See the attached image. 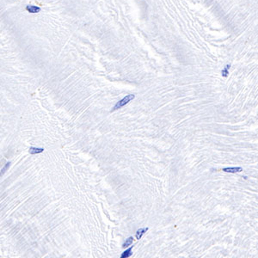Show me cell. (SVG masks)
<instances>
[{"label": "cell", "mask_w": 258, "mask_h": 258, "mask_svg": "<svg viewBox=\"0 0 258 258\" xmlns=\"http://www.w3.org/2000/svg\"><path fill=\"white\" fill-rule=\"evenodd\" d=\"M134 98H135V96H134V95H127L125 97H123L121 100H120L119 102H117L116 104L114 106V108H113V109L112 110L114 111V110H117L119 109H121L123 106H125V105H126L127 103H129Z\"/></svg>", "instance_id": "cell-1"}, {"label": "cell", "mask_w": 258, "mask_h": 258, "mask_svg": "<svg viewBox=\"0 0 258 258\" xmlns=\"http://www.w3.org/2000/svg\"><path fill=\"white\" fill-rule=\"evenodd\" d=\"M148 231V227H145V228H140V229H139L137 231V232H136V238L137 239H140L141 237H142V236L146 232V231Z\"/></svg>", "instance_id": "cell-5"}, {"label": "cell", "mask_w": 258, "mask_h": 258, "mask_svg": "<svg viewBox=\"0 0 258 258\" xmlns=\"http://www.w3.org/2000/svg\"><path fill=\"white\" fill-rule=\"evenodd\" d=\"M44 149L43 148H36V147H30L29 150H28V152L31 154V155H34V154H38L41 153V152H43Z\"/></svg>", "instance_id": "cell-6"}, {"label": "cell", "mask_w": 258, "mask_h": 258, "mask_svg": "<svg viewBox=\"0 0 258 258\" xmlns=\"http://www.w3.org/2000/svg\"><path fill=\"white\" fill-rule=\"evenodd\" d=\"M132 255V246H131L129 249L126 250L124 252L121 254V257L120 258H128V257H130Z\"/></svg>", "instance_id": "cell-4"}, {"label": "cell", "mask_w": 258, "mask_h": 258, "mask_svg": "<svg viewBox=\"0 0 258 258\" xmlns=\"http://www.w3.org/2000/svg\"><path fill=\"white\" fill-rule=\"evenodd\" d=\"M26 11H28L29 13H38L41 11V8L38 6L28 5L26 7Z\"/></svg>", "instance_id": "cell-3"}, {"label": "cell", "mask_w": 258, "mask_h": 258, "mask_svg": "<svg viewBox=\"0 0 258 258\" xmlns=\"http://www.w3.org/2000/svg\"><path fill=\"white\" fill-rule=\"evenodd\" d=\"M10 165H11V163H10V162H9V163H7V164H6L5 166V167H4V169H3V170H1V171H0V176H3V175H4V174H5V172H6V170H8V168H9V167H10Z\"/></svg>", "instance_id": "cell-8"}, {"label": "cell", "mask_w": 258, "mask_h": 258, "mask_svg": "<svg viewBox=\"0 0 258 258\" xmlns=\"http://www.w3.org/2000/svg\"><path fill=\"white\" fill-rule=\"evenodd\" d=\"M222 170L225 172H229V173H237V172L243 171V168L242 167H227V168H224Z\"/></svg>", "instance_id": "cell-2"}, {"label": "cell", "mask_w": 258, "mask_h": 258, "mask_svg": "<svg viewBox=\"0 0 258 258\" xmlns=\"http://www.w3.org/2000/svg\"><path fill=\"white\" fill-rule=\"evenodd\" d=\"M132 242H133V237H128L127 239H126V242L123 243L122 247L126 248V247H128V246H131V245H132Z\"/></svg>", "instance_id": "cell-7"}, {"label": "cell", "mask_w": 258, "mask_h": 258, "mask_svg": "<svg viewBox=\"0 0 258 258\" xmlns=\"http://www.w3.org/2000/svg\"><path fill=\"white\" fill-rule=\"evenodd\" d=\"M229 68H230V66H225V69H224V70L222 71V75H223L224 77H227V75H228V70H229Z\"/></svg>", "instance_id": "cell-9"}]
</instances>
